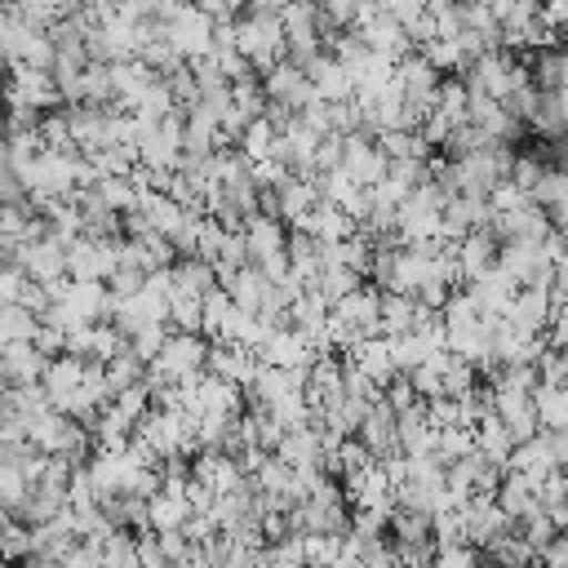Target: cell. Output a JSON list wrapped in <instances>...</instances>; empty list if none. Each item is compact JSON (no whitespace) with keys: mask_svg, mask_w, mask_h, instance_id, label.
<instances>
[{"mask_svg":"<svg viewBox=\"0 0 568 568\" xmlns=\"http://www.w3.org/2000/svg\"><path fill=\"white\" fill-rule=\"evenodd\" d=\"M550 315H555L550 293H541V288H519L501 320H506V328H510L515 337L528 342V337H541V333L550 328Z\"/></svg>","mask_w":568,"mask_h":568,"instance_id":"1","label":"cell"},{"mask_svg":"<svg viewBox=\"0 0 568 568\" xmlns=\"http://www.w3.org/2000/svg\"><path fill=\"white\" fill-rule=\"evenodd\" d=\"M470 435H475V453H479L484 462H493V466H501V470H506V457H510V448H515L510 430H506V426H501V422L488 413V417H484V422H479Z\"/></svg>","mask_w":568,"mask_h":568,"instance_id":"8","label":"cell"},{"mask_svg":"<svg viewBox=\"0 0 568 568\" xmlns=\"http://www.w3.org/2000/svg\"><path fill=\"white\" fill-rule=\"evenodd\" d=\"M528 399L541 430H568V386H537Z\"/></svg>","mask_w":568,"mask_h":568,"instance_id":"9","label":"cell"},{"mask_svg":"<svg viewBox=\"0 0 568 568\" xmlns=\"http://www.w3.org/2000/svg\"><path fill=\"white\" fill-rule=\"evenodd\" d=\"M528 568H541V564H528Z\"/></svg>","mask_w":568,"mask_h":568,"instance_id":"14","label":"cell"},{"mask_svg":"<svg viewBox=\"0 0 568 568\" xmlns=\"http://www.w3.org/2000/svg\"><path fill=\"white\" fill-rule=\"evenodd\" d=\"M306 80H311V89H315V98H320L324 106H337V102H351V98H355L351 75H346L328 53H320V58L306 67Z\"/></svg>","mask_w":568,"mask_h":568,"instance_id":"3","label":"cell"},{"mask_svg":"<svg viewBox=\"0 0 568 568\" xmlns=\"http://www.w3.org/2000/svg\"><path fill=\"white\" fill-rule=\"evenodd\" d=\"M240 240H244V248H248V262H257V257H266V253H280L284 240H288V231H284L280 217L257 213V217H248V222L240 226Z\"/></svg>","mask_w":568,"mask_h":568,"instance_id":"5","label":"cell"},{"mask_svg":"<svg viewBox=\"0 0 568 568\" xmlns=\"http://www.w3.org/2000/svg\"><path fill=\"white\" fill-rule=\"evenodd\" d=\"M111 413H120L129 426H138V422L151 413V386L142 382V386H129V390L111 395Z\"/></svg>","mask_w":568,"mask_h":568,"instance_id":"10","label":"cell"},{"mask_svg":"<svg viewBox=\"0 0 568 568\" xmlns=\"http://www.w3.org/2000/svg\"><path fill=\"white\" fill-rule=\"evenodd\" d=\"M546 169H550V164H546L541 155H532V151H515V164H510V178H506V182H515L524 195H532V186L541 182Z\"/></svg>","mask_w":568,"mask_h":568,"instance_id":"12","label":"cell"},{"mask_svg":"<svg viewBox=\"0 0 568 568\" xmlns=\"http://www.w3.org/2000/svg\"><path fill=\"white\" fill-rule=\"evenodd\" d=\"M186 519H191L186 493H155L146 501V528L151 532H178V528H186Z\"/></svg>","mask_w":568,"mask_h":568,"instance_id":"6","label":"cell"},{"mask_svg":"<svg viewBox=\"0 0 568 568\" xmlns=\"http://www.w3.org/2000/svg\"><path fill=\"white\" fill-rule=\"evenodd\" d=\"M169 284H173V293L204 297V293L217 288V271H213L209 262H200V257H178V262L169 266Z\"/></svg>","mask_w":568,"mask_h":568,"instance_id":"7","label":"cell"},{"mask_svg":"<svg viewBox=\"0 0 568 568\" xmlns=\"http://www.w3.org/2000/svg\"><path fill=\"white\" fill-rule=\"evenodd\" d=\"M515 532H519V537L532 546V555H541V550H546V546L559 537V528L550 524V515H546V510H532L528 519H519V524H515Z\"/></svg>","mask_w":568,"mask_h":568,"instance_id":"11","label":"cell"},{"mask_svg":"<svg viewBox=\"0 0 568 568\" xmlns=\"http://www.w3.org/2000/svg\"><path fill=\"white\" fill-rule=\"evenodd\" d=\"M497 248H501V240H497L493 231H470V235L457 244L462 284H470V280H479L484 271H493V266H497Z\"/></svg>","mask_w":568,"mask_h":568,"instance_id":"4","label":"cell"},{"mask_svg":"<svg viewBox=\"0 0 568 568\" xmlns=\"http://www.w3.org/2000/svg\"><path fill=\"white\" fill-rule=\"evenodd\" d=\"M541 568H568V532H559L541 555H537Z\"/></svg>","mask_w":568,"mask_h":568,"instance_id":"13","label":"cell"},{"mask_svg":"<svg viewBox=\"0 0 568 568\" xmlns=\"http://www.w3.org/2000/svg\"><path fill=\"white\" fill-rule=\"evenodd\" d=\"M466 293L475 297L479 315H506V306L515 302L519 284H515V280H510L501 266H493V271H484L479 280H470V284H466Z\"/></svg>","mask_w":568,"mask_h":568,"instance_id":"2","label":"cell"}]
</instances>
